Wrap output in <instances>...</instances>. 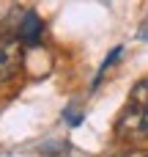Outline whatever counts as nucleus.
<instances>
[{
  "label": "nucleus",
  "instance_id": "obj_5",
  "mask_svg": "<svg viewBox=\"0 0 148 157\" xmlns=\"http://www.w3.org/2000/svg\"><path fill=\"white\" fill-rule=\"evenodd\" d=\"M38 152H41V155H49V157H66L69 155V141H49V144H41Z\"/></svg>",
  "mask_w": 148,
  "mask_h": 157
},
{
  "label": "nucleus",
  "instance_id": "obj_6",
  "mask_svg": "<svg viewBox=\"0 0 148 157\" xmlns=\"http://www.w3.org/2000/svg\"><path fill=\"white\" fill-rule=\"evenodd\" d=\"M63 121H69L71 127H80V124L85 121V113L80 110V105H77V102H71V105H66V108H63Z\"/></svg>",
  "mask_w": 148,
  "mask_h": 157
},
{
  "label": "nucleus",
  "instance_id": "obj_8",
  "mask_svg": "<svg viewBox=\"0 0 148 157\" xmlns=\"http://www.w3.org/2000/svg\"><path fill=\"white\" fill-rule=\"evenodd\" d=\"M118 157H148L146 149H129V152H124V155H118Z\"/></svg>",
  "mask_w": 148,
  "mask_h": 157
},
{
  "label": "nucleus",
  "instance_id": "obj_2",
  "mask_svg": "<svg viewBox=\"0 0 148 157\" xmlns=\"http://www.w3.org/2000/svg\"><path fill=\"white\" fill-rule=\"evenodd\" d=\"M22 39L19 36H0V83L11 80L22 66Z\"/></svg>",
  "mask_w": 148,
  "mask_h": 157
},
{
  "label": "nucleus",
  "instance_id": "obj_3",
  "mask_svg": "<svg viewBox=\"0 0 148 157\" xmlns=\"http://www.w3.org/2000/svg\"><path fill=\"white\" fill-rule=\"evenodd\" d=\"M41 30H44V22L36 11H25L19 17V25H16V36L22 39V44H38L41 41Z\"/></svg>",
  "mask_w": 148,
  "mask_h": 157
},
{
  "label": "nucleus",
  "instance_id": "obj_4",
  "mask_svg": "<svg viewBox=\"0 0 148 157\" xmlns=\"http://www.w3.org/2000/svg\"><path fill=\"white\" fill-rule=\"evenodd\" d=\"M129 102L137 105V108H143V110H148V80H137V83H135Z\"/></svg>",
  "mask_w": 148,
  "mask_h": 157
},
{
  "label": "nucleus",
  "instance_id": "obj_7",
  "mask_svg": "<svg viewBox=\"0 0 148 157\" xmlns=\"http://www.w3.org/2000/svg\"><path fill=\"white\" fill-rule=\"evenodd\" d=\"M121 52H124V47H115V50H110V55H107V58L102 61V66H99V72H96V77H93V88H96V86L102 83V77H104L107 66H113V63L118 61V55H121Z\"/></svg>",
  "mask_w": 148,
  "mask_h": 157
},
{
  "label": "nucleus",
  "instance_id": "obj_1",
  "mask_svg": "<svg viewBox=\"0 0 148 157\" xmlns=\"http://www.w3.org/2000/svg\"><path fill=\"white\" fill-rule=\"evenodd\" d=\"M115 132L124 141H143V138H148V110L129 102V108L115 121Z\"/></svg>",
  "mask_w": 148,
  "mask_h": 157
}]
</instances>
